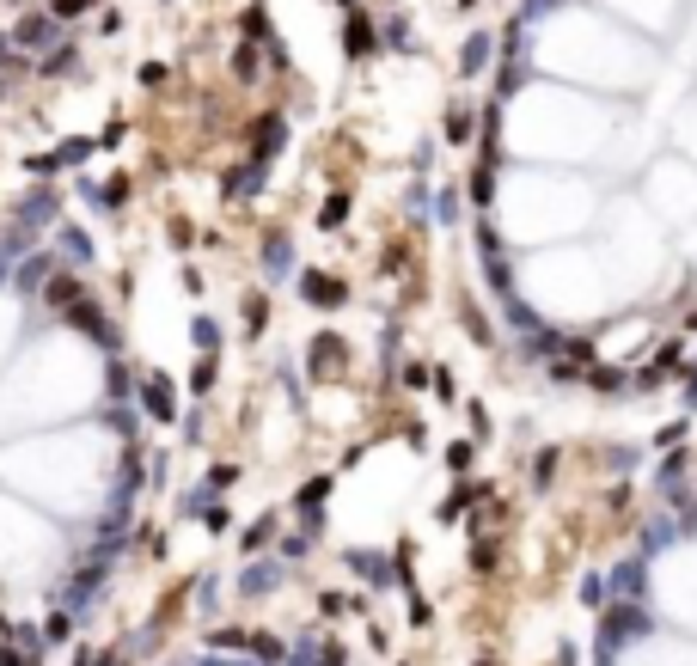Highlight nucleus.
Wrapping results in <instances>:
<instances>
[{"label":"nucleus","instance_id":"1","mask_svg":"<svg viewBox=\"0 0 697 666\" xmlns=\"http://www.w3.org/2000/svg\"><path fill=\"white\" fill-rule=\"evenodd\" d=\"M636 636H649V611L636 606V599H618L606 606V624H599V648H624Z\"/></svg>","mask_w":697,"mask_h":666},{"label":"nucleus","instance_id":"2","mask_svg":"<svg viewBox=\"0 0 697 666\" xmlns=\"http://www.w3.org/2000/svg\"><path fill=\"white\" fill-rule=\"evenodd\" d=\"M13 43H19V49H49V43H62V19H56V13H25Z\"/></svg>","mask_w":697,"mask_h":666},{"label":"nucleus","instance_id":"3","mask_svg":"<svg viewBox=\"0 0 697 666\" xmlns=\"http://www.w3.org/2000/svg\"><path fill=\"white\" fill-rule=\"evenodd\" d=\"M282 147H287V117H264V122H257V135H251V165L282 160Z\"/></svg>","mask_w":697,"mask_h":666},{"label":"nucleus","instance_id":"4","mask_svg":"<svg viewBox=\"0 0 697 666\" xmlns=\"http://www.w3.org/2000/svg\"><path fill=\"white\" fill-rule=\"evenodd\" d=\"M135 391H141L147 416H160V422H172V416H178V398H172V380H160V373H147V380L135 385Z\"/></svg>","mask_w":697,"mask_h":666},{"label":"nucleus","instance_id":"5","mask_svg":"<svg viewBox=\"0 0 697 666\" xmlns=\"http://www.w3.org/2000/svg\"><path fill=\"white\" fill-rule=\"evenodd\" d=\"M373 49H380V31H373L361 13H348V25H343V56L361 61V56H373Z\"/></svg>","mask_w":697,"mask_h":666},{"label":"nucleus","instance_id":"6","mask_svg":"<svg viewBox=\"0 0 697 666\" xmlns=\"http://www.w3.org/2000/svg\"><path fill=\"white\" fill-rule=\"evenodd\" d=\"M257 257H264V276H269V282H282L287 269H294V239H287V233H269Z\"/></svg>","mask_w":697,"mask_h":666},{"label":"nucleus","instance_id":"7","mask_svg":"<svg viewBox=\"0 0 697 666\" xmlns=\"http://www.w3.org/2000/svg\"><path fill=\"white\" fill-rule=\"evenodd\" d=\"M68 318L80 324V330H92V343L117 349V337H110V318H104V312H99V306H92V300H74V306H68Z\"/></svg>","mask_w":697,"mask_h":666},{"label":"nucleus","instance_id":"8","mask_svg":"<svg viewBox=\"0 0 697 666\" xmlns=\"http://www.w3.org/2000/svg\"><path fill=\"white\" fill-rule=\"evenodd\" d=\"M642 587H649V581H642V557H630V563L612 568V593H618V599H642Z\"/></svg>","mask_w":697,"mask_h":666},{"label":"nucleus","instance_id":"9","mask_svg":"<svg viewBox=\"0 0 697 666\" xmlns=\"http://www.w3.org/2000/svg\"><path fill=\"white\" fill-rule=\"evenodd\" d=\"M221 190H226V196H257V190H264V165H239V172H226Z\"/></svg>","mask_w":697,"mask_h":666},{"label":"nucleus","instance_id":"10","mask_svg":"<svg viewBox=\"0 0 697 666\" xmlns=\"http://www.w3.org/2000/svg\"><path fill=\"white\" fill-rule=\"evenodd\" d=\"M307 300H312V306H343L348 287L337 282V276H307Z\"/></svg>","mask_w":697,"mask_h":666},{"label":"nucleus","instance_id":"11","mask_svg":"<svg viewBox=\"0 0 697 666\" xmlns=\"http://www.w3.org/2000/svg\"><path fill=\"white\" fill-rule=\"evenodd\" d=\"M490 49H495V37H484V31H477V37H465L459 68H465V74H484V68H490Z\"/></svg>","mask_w":697,"mask_h":666},{"label":"nucleus","instance_id":"12","mask_svg":"<svg viewBox=\"0 0 697 666\" xmlns=\"http://www.w3.org/2000/svg\"><path fill=\"white\" fill-rule=\"evenodd\" d=\"M679 538H685V526L667 520V514H655V520H649V532H642V545H649V550H667V545H679Z\"/></svg>","mask_w":697,"mask_h":666},{"label":"nucleus","instance_id":"13","mask_svg":"<svg viewBox=\"0 0 697 666\" xmlns=\"http://www.w3.org/2000/svg\"><path fill=\"white\" fill-rule=\"evenodd\" d=\"M348 568H355V575H368L373 587L391 581V563H386V557H368V550H348Z\"/></svg>","mask_w":697,"mask_h":666},{"label":"nucleus","instance_id":"14","mask_svg":"<svg viewBox=\"0 0 697 666\" xmlns=\"http://www.w3.org/2000/svg\"><path fill=\"white\" fill-rule=\"evenodd\" d=\"M276 581H282V563H251V568H245V581H239V587H245L251 599H257V593H269Z\"/></svg>","mask_w":697,"mask_h":666},{"label":"nucleus","instance_id":"15","mask_svg":"<svg viewBox=\"0 0 697 666\" xmlns=\"http://www.w3.org/2000/svg\"><path fill=\"white\" fill-rule=\"evenodd\" d=\"M472 129H477V117L465 110V104H453V110H447V141L465 147V141H472Z\"/></svg>","mask_w":697,"mask_h":666},{"label":"nucleus","instance_id":"16","mask_svg":"<svg viewBox=\"0 0 697 666\" xmlns=\"http://www.w3.org/2000/svg\"><path fill=\"white\" fill-rule=\"evenodd\" d=\"M330 367H343V343H337V337L312 343V373H330Z\"/></svg>","mask_w":697,"mask_h":666},{"label":"nucleus","instance_id":"17","mask_svg":"<svg viewBox=\"0 0 697 666\" xmlns=\"http://www.w3.org/2000/svg\"><path fill=\"white\" fill-rule=\"evenodd\" d=\"M502 318H508L514 330H526V337H533V330H545V324H538V318H533V312H526L520 300H502Z\"/></svg>","mask_w":697,"mask_h":666},{"label":"nucleus","instance_id":"18","mask_svg":"<svg viewBox=\"0 0 697 666\" xmlns=\"http://www.w3.org/2000/svg\"><path fill=\"white\" fill-rule=\"evenodd\" d=\"M49 300H56V306H74V300H86V294H80V282H74V276H49Z\"/></svg>","mask_w":697,"mask_h":666},{"label":"nucleus","instance_id":"19","mask_svg":"<svg viewBox=\"0 0 697 666\" xmlns=\"http://www.w3.org/2000/svg\"><path fill=\"white\" fill-rule=\"evenodd\" d=\"M49 276H56V263H49V257H31V263L19 269V287H43Z\"/></svg>","mask_w":697,"mask_h":666},{"label":"nucleus","instance_id":"20","mask_svg":"<svg viewBox=\"0 0 697 666\" xmlns=\"http://www.w3.org/2000/svg\"><path fill=\"white\" fill-rule=\"evenodd\" d=\"M520 86H526V68H520V61H508V68H502V80H495V99H514Z\"/></svg>","mask_w":697,"mask_h":666},{"label":"nucleus","instance_id":"21","mask_svg":"<svg viewBox=\"0 0 697 666\" xmlns=\"http://www.w3.org/2000/svg\"><path fill=\"white\" fill-rule=\"evenodd\" d=\"M325 495H330V477L307 484V489H300V514H318V507H325Z\"/></svg>","mask_w":697,"mask_h":666},{"label":"nucleus","instance_id":"22","mask_svg":"<svg viewBox=\"0 0 697 666\" xmlns=\"http://www.w3.org/2000/svg\"><path fill=\"white\" fill-rule=\"evenodd\" d=\"M190 337H196V349H203V355H214V343H221L214 318H196V324H190Z\"/></svg>","mask_w":697,"mask_h":666},{"label":"nucleus","instance_id":"23","mask_svg":"<svg viewBox=\"0 0 697 666\" xmlns=\"http://www.w3.org/2000/svg\"><path fill=\"white\" fill-rule=\"evenodd\" d=\"M588 380H594V391H624V385H630V373H606V367H594V373H588Z\"/></svg>","mask_w":697,"mask_h":666},{"label":"nucleus","instance_id":"24","mask_svg":"<svg viewBox=\"0 0 697 666\" xmlns=\"http://www.w3.org/2000/svg\"><path fill=\"white\" fill-rule=\"evenodd\" d=\"M233 74H239V80H257V43H245V49L233 56Z\"/></svg>","mask_w":697,"mask_h":666},{"label":"nucleus","instance_id":"25","mask_svg":"<svg viewBox=\"0 0 697 666\" xmlns=\"http://www.w3.org/2000/svg\"><path fill=\"white\" fill-rule=\"evenodd\" d=\"M62 251H68L74 263H86V257H92V245H86V233H74V226L62 233Z\"/></svg>","mask_w":697,"mask_h":666},{"label":"nucleus","instance_id":"26","mask_svg":"<svg viewBox=\"0 0 697 666\" xmlns=\"http://www.w3.org/2000/svg\"><path fill=\"white\" fill-rule=\"evenodd\" d=\"M318 221H325V226H343L348 221V196H330V203L318 208Z\"/></svg>","mask_w":697,"mask_h":666},{"label":"nucleus","instance_id":"27","mask_svg":"<svg viewBox=\"0 0 697 666\" xmlns=\"http://www.w3.org/2000/svg\"><path fill=\"white\" fill-rule=\"evenodd\" d=\"M472 196L484 208H490V196H495V178H490V165H477V178H472Z\"/></svg>","mask_w":697,"mask_h":666},{"label":"nucleus","instance_id":"28","mask_svg":"<svg viewBox=\"0 0 697 666\" xmlns=\"http://www.w3.org/2000/svg\"><path fill=\"white\" fill-rule=\"evenodd\" d=\"M245 648L257 661H282V642H269V636H245Z\"/></svg>","mask_w":697,"mask_h":666},{"label":"nucleus","instance_id":"29","mask_svg":"<svg viewBox=\"0 0 697 666\" xmlns=\"http://www.w3.org/2000/svg\"><path fill=\"white\" fill-rule=\"evenodd\" d=\"M269 538H276V520H257V526L245 532V550H264Z\"/></svg>","mask_w":697,"mask_h":666},{"label":"nucleus","instance_id":"30","mask_svg":"<svg viewBox=\"0 0 697 666\" xmlns=\"http://www.w3.org/2000/svg\"><path fill=\"white\" fill-rule=\"evenodd\" d=\"M581 599H588V606H606V575H588V581H581Z\"/></svg>","mask_w":697,"mask_h":666},{"label":"nucleus","instance_id":"31","mask_svg":"<svg viewBox=\"0 0 697 666\" xmlns=\"http://www.w3.org/2000/svg\"><path fill=\"white\" fill-rule=\"evenodd\" d=\"M135 385H129V367H110V398H129Z\"/></svg>","mask_w":697,"mask_h":666},{"label":"nucleus","instance_id":"32","mask_svg":"<svg viewBox=\"0 0 697 666\" xmlns=\"http://www.w3.org/2000/svg\"><path fill=\"white\" fill-rule=\"evenodd\" d=\"M685 404L697 410V367H692V373H685Z\"/></svg>","mask_w":697,"mask_h":666},{"label":"nucleus","instance_id":"33","mask_svg":"<svg viewBox=\"0 0 697 666\" xmlns=\"http://www.w3.org/2000/svg\"><path fill=\"white\" fill-rule=\"evenodd\" d=\"M0 92H6V80H0Z\"/></svg>","mask_w":697,"mask_h":666}]
</instances>
